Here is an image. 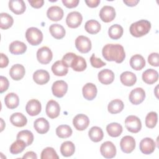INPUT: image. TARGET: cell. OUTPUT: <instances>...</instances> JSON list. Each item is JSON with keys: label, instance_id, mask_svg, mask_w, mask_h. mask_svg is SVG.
<instances>
[{"label": "cell", "instance_id": "obj_1", "mask_svg": "<svg viewBox=\"0 0 159 159\" xmlns=\"http://www.w3.org/2000/svg\"><path fill=\"white\" fill-rule=\"evenodd\" d=\"M102 54L107 61H114L117 63H122L125 58L124 47L120 44H106L102 48Z\"/></svg>", "mask_w": 159, "mask_h": 159}, {"label": "cell", "instance_id": "obj_2", "mask_svg": "<svg viewBox=\"0 0 159 159\" xmlns=\"http://www.w3.org/2000/svg\"><path fill=\"white\" fill-rule=\"evenodd\" d=\"M150 29V22L147 20L142 19L132 23L130 26L129 30L132 36L135 37H140L148 34Z\"/></svg>", "mask_w": 159, "mask_h": 159}, {"label": "cell", "instance_id": "obj_3", "mask_svg": "<svg viewBox=\"0 0 159 159\" xmlns=\"http://www.w3.org/2000/svg\"><path fill=\"white\" fill-rule=\"evenodd\" d=\"M27 42L32 45H39L43 40V34L40 30L36 27H30L25 32Z\"/></svg>", "mask_w": 159, "mask_h": 159}, {"label": "cell", "instance_id": "obj_4", "mask_svg": "<svg viewBox=\"0 0 159 159\" xmlns=\"http://www.w3.org/2000/svg\"><path fill=\"white\" fill-rule=\"evenodd\" d=\"M125 126L128 131L132 133H137L142 128V123L138 117L129 116L125 120Z\"/></svg>", "mask_w": 159, "mask_h": 159}, {"label": "cell", "instance_id": "obj_5", "mask_svg": "<svg viewBox=\"0 0 159 159\" xmlns=\"http://www.w3.org/2000/svg\"><path fill=\"white\" fill-rule=\"evenodd\" d=\"M75 47L81 53H86L91 49V42L88 37L80 35L75 40Z\"/></svg>", "mask_w": 159, "mask_h": 159}, {"label": "cell", "instance_id": "obj_6", "mask_svg": "<svg viewBox=\"0 0 159 159\" xmlns=\"http://www.w3.org/2000/svg\"><path fill=\"white\" fill-rule=\"evenodd\" d=\"M53 57V54L51 50L47 47H42L37 50V58L42 64L46 65L49 63Z\"/></svg>", "mask_w": 159, "mask_h": 159}, {"label": "cell", "instance_id": "obj_7", "mask_svg": "<svg viewBox=\"0 0 159 159\" xmlns=\"http://www.w3.org/2000/svg\"><path fill=\"white\" fill-rule=\"evenodd\" d=\"M83 20L82 15L77 11L70 12L66 18V23L70 28L75 29L78 27Z\"/></svg>", "mask_w": 159, "mask_h": 159}, {"label": "cell", "instance_id": "obj_8", "mask_svg": "<svg viewBox=\"0 0 159 159\" xmlns=\"http://www.w3.org/2000/svg\"><path fill=\"white\" fill-rule=\"evenodd\" d=\"M100 152L104 158H112L116 155V148L112 142L107 141L101 145Z\"/></svg>", "mask_w": 159, "mask_h": 159}, {"label": "cell", "instance_id": "obj_9", "mask_svg": "<svg viewBox=\"0 0 159 159\" xmlns=\"http://www.w3.org/2000/svg\"><path fill=\"white\" fill-rule=\"evenodd\" d=\"M145 98V92L142 88H136L131 91L129 99L130 102L134 105L142 103Z\"/></svg>", "mask_w": 159, "mask_h": 159}, {"label": "cell", "instance_id": "obj_10", "mask_svg": "<svg viewBox=\"0 0 159 159\" xmlns=\"http://www.w3.org/2000/svg\"><path fill=\"white\" fill-rule=\"evenodd\" d=\"M120 147L123 152L130 153L135 148V140L132 136H124L120 140Z\"/></svg>", "mask_w": 159, "mask_h": 159}, {"label": "cell", "instance_id": "obj_11", "mask_svg": "<svg viewBox=\"0 0 159 159\" xmlns=\"http://www.w3.org/2000/svg\"><path fill=\"white\" fill-rule=\"evenodd\" d=\"M53 94L57 98H62L66 93L68 90L67 83L63 80L55 81L52 86Z\"/></svg>", "mask_w": 159, "mask_h": 159}, {"label": "cell", "instance_id": "obj_12", "mask_svg": "<svg viewBox=\"0 0 159 159\" xmlns=\"http://www.w3.org/2000/svg\"><path fill=\"white\" fill-rule=\"evenodd\" d=\"M73 124L76 130L80 131L84 130L88 127L89 124V119L87 116L80 114L73 118Z\"/></svg>", "mask_w": 159, "mask_h": 159}, {"label": "cell", "instance_id": "obj_13", "mask_svg": "<svg viewBox=\"0 0 159 159\" xmlns=\"http://www.w3.org/2000/svg\"><path fill=\"white\" fill-rule=\"evenodd\" d=\"M156 144L154 140L149 137L143 139L139 144V148L140 151L146 155L151 154L155 149Z\"/></svg>", "mask_w": 159, "mask_h": 159}, {"label": "cell", "instance_id": "obj_14", "mask_svg": "<svg viewBox=\"0 0 159 159\" xmlns=\"http://www.w3.org/2000/svg\"><path fill=\"white\" fill-rule=\"evenodd\" d=\"M99 17L104 22H111L116 17V11L114 8L110 6H103L100 10Z\"/></svg>", "mask_w": 159, "mask_h": 159}, {"label": "cell", "instance_id": "obj_15", "mask_svg": "<svg viewBox=\"0 0 159 159\" xmlns=\"http://www.w3.org/2000/svg\"><path fill=\"white\" fill-rule=\"evenodd\" d=\"M45 111L48 117L51 119H55L60 114V105L57 101L54 100H50L47 104Z\"/></svg>", "mask_w": 159, "mask_h": 159}, {"label": "cell", "instance_id": "obj_16", "mask_svg": "<svg viewBox=\"0 0 159 159\" xmlns=\"http://www.w3.org/2000/svg\"><path fill=\"white\" fill-rule=\"evenodd\" d=\"M41 103L39 101L35 99H32L29 101L25 106L26 112L31 116L38 115L41 112Z\"/></svg>", "mask_w": 159, "mask_h": 159}, {"label": "cell", "instance_id": "obj_17", "mask_svg": "<svg viewBox=\"0 0 159 159\" xmlns=\"http://www.w3.org/2000/svg\"><path fill=\"white\" fill-rule=\"evenodd\" d=\"M47 16L52 21H58L63 17V11L59 6H53L48 9Z\"/></svg>", "mask_w": 159, "mask_h": 159}, {"label": "cell", "instance_id": "obj_18", "mask_svg": "<svg viewBox=\"0 0 159 159\" xmlns=\"http://www.w3.org/2000/svg\"><path fill=\"white\" fill-rule=\"evenodd\" d=\"M82 91L83 97L89 101L94 99L98 92L96 85L91 83H88L84 84V86L83 87Z\"/></svg>", "mask_w": 159, "mask_h": 159}, {"label": "cell", "instance_id": "obj_19", "mask_svg": "<svg viewBox=\"0 0 159 159\" xmlns=\"http://www.w3.org/2000/svg\"><path fill=\"white\" fill-rule=\"evenodd\" d=\"M33 80L38 84H45L48 82L50 75L46 70H38L33 74Z\"/></svg>", "mask_w": 159, "mask_h": 159}, {"label": "cell", "instance_id": "obj_20", "mask_svg": "<svg viewBox=\"0 0 159 159\" xmlns=\"http://www.w3.org/2000/svg\"><path fill=\"white\" fill-rule=\"evenodd\" d=\"M9 7L10 10L16 14H21L26 9V6L22 0H11L9 2Z\"/></svg>", "mask_w": 159, "mask_h": 159}, {"label": "cell", "instance_id": "obj_21", "mask_svg": "<svg viewBox=\"0 0 159 159\" xmlns=\"http://www.w3.org/2000/svg\"><path fill=\"white\" fill-rule=\"evenodd\" d=\"M25 73V68L20 64L14 65L9 70V75L11 77L16 81L21 80L24 76Z\"/></svg>", "mask_w": 159, "mask_h": 159}, {"label": "cell", "instance_id": "obj_22", "mask_svg": "<svg viewBox=\"0 0 159 159\" xmlns=\"http://www.w3.org/2000/svg\"><path fill=\"white\" fill-rule=\"evenodd\" d=\"M34 127L39 134H43L48 131L50 129V124L48 120L45 118L40 117L34 121Z\"/></svg>", "mask_w": 159, "mask_h": 159}, {"label": "cell", "instance_id": "obj_23", "mask_svg": "<svg viewBox=\"0 0 159 159\" xmlns=\"http://www.w3.org/2000/svg\"><path fill=\"white\" fill-rule=\"evenodd\" d=\"M98 80L103 84H109L114 80V74L111 70H102L98 73Z\"/></svg>", "mask_w": 159, "mask_h": 159}, {"label": "cell", "instance_id": "obj_24", "mask_svg": "<svg viewBox=\"0 0 159 159\" xmlns=\"http://www.w3.org/2000/svg\"><path fill=\"white\" fill-rule=\"evenodd\" d=\"M27 50L26 45L20 41L15 40L11 43L9 47V52L14 55H21Z\"/></svg>", "mask_w": 159, "mask_h": 159}, {"label": "cell", "instance_id": "obj_25", "mask_svg": "<svg viewBox=\"0 0 159 159\" xmlns=\"http://www.w3.org/2000/svg\"><path fill=\"white\" fill-rule=\"evenodd\" d=\"M158 79V72L152 68L145 70L142 73V80L143 81L148 84H152L157 81Z\"/></svg>", "mask_w": 159, "mask_h": 159}, {"label": "cell", "instance_id": "obj_26", "mask_svg": "<svg viewBox=\"0 0 159 159\" xmlns=\"http://www.w3.org/2000/svg\"><path fill=\"white\" fill-rule=\"evenodd\" d=\"M121 83L127 86H133L137 81L136 75L131 71H124L120 76Z\"/></svg>", "mask_w": 159, "mask_h": 159}, {"label": "cell", "instance_id": "obj_27", "mask_svg": "<svg viewBox=\"0 0 159 159\" xmlns=\"http://www.w3.org/2000/svg\"><path fill=\"white\" fill-rule=\"evenodd\" d=\"M130 65L135 70H141L145 66V60L141 55L136 54L130 58Z\"/></svg>", "mask_w": 159, "mask_h": 159}, {"label": "cell", "instance_id": "obj_28", "mask_svg": "<svg viewBox=\"0 0 159 159\" xmlns=\"http://www.w3.org/2000/svg\"><path fill=\"white\" fill-rule=\"evenodd\" d=\"M10 121L13 125L18 127H22L26 125L27 119L26 117L22 113L15 112L11 116Z\"/></svg>", "mask_w": 159, "mask_h": 159}, {"label": "cell", "instance_id": "obj_29", "mask_svg": "<svg viewBox=\"0 0 159 159\" xmlns=\"http://www.w3.org/2000/svg\"><path fill=\"white\" fill-rule=\"evenodd\" d=\"M52 71L56 76H65L68 71V67L63 63L62 61L58 60L55 62L52 66Z\"/></svg>", "mask_w": 159, "mask_h": 159}, {"label": "cell", "instance_id": "obj_30", "mask_svg": "<svg viewBox=\"0 0 159 159\" xmlns=\"http://www.w3.org/2000/svg\"><path fill=\"white\" fill-rule=\"evenodd\" d=\"M49 30L51 35L57 39H61L65 35V30L64 27L58 24H52L49 27Z\"/></svg>", "mask_w": 159, "mask_h": 159}, {"label": "cell", "instance_id": "obj_31", "mask_svg": "<svg viewBox=\"0 0 159 159\" xmlns=\"http://www.w3.org/2000/svg\"><path fill=\"white\" fill-rule=\"evenodd\" d=\"M4 102L7 108L12 109L16 108L19 106V99L16 93H10L6 96Z\"/></svg>", "mask_w": 159, "mask_h": 159}, {"label": "cell", "instance_id": "obj_32", "mask_svg": "<svg viewBox=\"0 0 159 159\" xmlns=\"http://www.w3.org/2000/svg\"><path fill=\"white\" fill-rule=\"evenodd\" d=\"M87 65L84 58L81 56L76 55L74 58L71 66L76 71H83L86 68Z\"/></svg>", "mask_w": 159, "mask_h": 159}, {"label": "cell", "instance_id": "obj_33", "mask_svg": "<svg viewBox=\"0 0 159 159\" xmlns=\"http://www.w3.org/2000/svg\"><path fill=\"white\" fill-rule=\"evenodd\" d=\"M75 151V146L71 141H65L60 147V152L63 156L68 157L73 155Z\"/></svg>", "mask_w": 159, "mask_h": 159}, {"label": "cell", "instance_id": "obj_34", "mask_svg": "<svg viewBox=\"0 0 159 159\" xmlns=\"http://www.w3.org/2000/svg\"><path fill=\"white\" fill-rule=\"evenodd\" d=\"M88 135L89 139L94 142H100L104 137V133L102 130L97 126H94L91 127L89 132Z\"/></svg>", "mask_w": 159, "mask_h": 159}, {"label": "cell", "instance_id": "obj_35", "mask_svg": "<svg viewBox=\"0 0 159 159\" xmlns=\"http://www.w3.org/2000/svg\"><path fill=\"white\" fill-rule=\"evenodd\" d=\"M124 107L123 102L119 99H116L111 101L107 106L108 111L111 114H117L120 112Z\"/></svg>", "mask_w": 159, "mask_h": 159}, {"label": "cell", "instance_id": "obj_36", "mask_svg": "<svg viewBox=\"0 0 159 159\" xmlns=\"http://www.w3.org/2000/svg\"><path fill=\"white\" fill-rule=\"evenodd\" d=\"M122 127L117 122H112L108 124L106 127V130L108 134L112 137H119L122 132Z\"/></svg>", "mask_w": 159, "mask_h": 159}, {"label": "cell", "instance_id": "obj_37", "mask_svg": "<svg viewBox=\"0 0 159 159\" xmlns=\"http://www.w3.org/2000/svg\"><path fill=\"white\" fill-rule=\"evenodd\" d=\"M101 24L96 20H88L84 25V29L87 32L90 34H98L101 30Z\"/></svg>", "mask_w": 159, "mask_h": 159}, {"label": "cell", "instance_id": "obj_38", "mask_svg": "<svg viewBox=\"0 0 159 159\" xmlns=\"http://www.w3.org/2000/svg\"><path fill=\"white\" fill-rule=\"evenodd\" d=\"M123 28L119 24L111 25L108 30V34L111 39L117 40L120 39L123 35Z\"/></svg>", "mask_w": 159, "mask_h": 159}, {"label": "cell", "instance_id": "obj_39", "mask_svg": "<svg viewBox=\"0 0 159 159\" xmlns=\"http://www.w3.org/2000/svg\"><path fill=\"white\" fill-rule=\"evenodd\" d=\"M14 22L13 18L7 13L0 14V27L2 29H7L11 27Z\"/></svg>", "mask_w": 159, "mask_h": 159}, {"label": "cell", "instance_id": "obj_40", "mask_svg": "<svg viewBox=\"0 0 159 159\" xmlns=\"http://www.w3.org/2000/svg\"><path fill=\"white\" fill-rule=\"evenodd\" d=\"M17 139L25 142L27 146L31 145L34 141V135L32 132L28 130H21L17 135Z\"/></svg>", "mask_w": 159, "mask_h": 159}, {"label": "cell", "instance_id": "obj_41", "mask_svg": "<svg viewBox=\"0 0 159 159\" xmlns=\"http://www.w3.org/2000/svg\"><path fill=\"white\" fill-rule=\"evenodd\" d=\"M56 134L61 139H66L72 134V129L68 125H60L56 129Z\"/></svg>", "mask_w": 159, "mask_h": 159}, {"label": "cell", "instance_id": "obj_42", "mask_svg": "<svg viewBox=\"0 0 159 159\" xmlns=\"http://www.w3.org/2000/svg\"><path fill=\"white\" fill-rule=\"evenodd\" d=\"M26 147L27 145L24 141L17 139L16 141H15L11 144L9 150L12 154L16 155L19 153H21Z\"/></svg>", "mask_w": 159, "mask_h": 159}, {"label": "cell", "instance_id": "obj_43", "mask_svg": "<svg viewBox=\"0 0 159 159\" xmlns=\"http://www.w3.org/2000/svg\"><path fill=\"white\" fill-rule=\"evenodd\" d=\"M158 116L157 113L155 112H149L145 117V125L148 128L152 129L154 128L157 123Z\"/></svg>", "mask_w": 159, "mask_h": 159}, {"label": "cell", "instance_id": "obj_44", "mask_svg": "<svg viewBox=\"0 0 159 159\" xmlns=\"http://www.w3.org/2000/svg\"><path fill=\"white\" fill-rule=\"evenodd\" d=\"M59 157L55 152V150L52 147H47L43 149L41 153L40 158L41 159H47L53 158L58 159Z\"/></svg>", "mask_w": 159, "mask_h": 159}, {"label": "cell", "instance_id": "obj_45", "mask_svg": "<svg viewBox=\"0 0 159 159\" xmlns=\"http://www.w3.org/2000/svg\"><path fill=\"white\" fill-rule=\"evenodd\" d=\"M90 62H91V65H92V66L96 68L102 67L106 65V63L105 62L102 61L100 58L96 57V56L94 53L92 54V55L90 58Z\"/></svg>", "mask_w": 159, "mask_h": 159}, {"label": "cell", "instance_id": "obj_46", "mask_svg": "<svg viewBox=\"0 0 159 159\" xmlns=\"http://www.w3.org/2000/svg\"><path fill=\"white\" fill-rule=\"evenodd\" d=\"M76 55L75 53H72V52L67 53L63 57L61 61L67 67H70L71 63Z\"/></svg>", "mask_w": 159, "mask_h": 159}, {"label": "cell", "instance_id": "obj_47", "mask_svg": "<svg viewBox=\"0 0 159 159\" xmlns=\"http://www.w3.org/2000/svg\"><path fill=\"white\" fill-rule=\"evenodd\" d=\"M148 63L154 66H158V53H152L148 57Z\"/></svg>", "mask_w": 159, "mask_h": 159}, {"label": "cell", "instance_id": "obj_48", "mask_svg": "<svg viewBox=\"0 0 159 159\" xmlns=\"http://www.w3.org/2000/svg\"><path fill=\"white\" fill-rule=\"evenodd\" d=\"M0 82H1V86H0V93H2L6 91L9 87V83L7 78L1 76H0Z\"/></svg>", "mask_w": 159, "mask_h": 159}, {"label": "cell", "instance_id": "obj_49", "mask_svg": "<svg viewBox=\"0 0 159 159\" xmlns=\"http://www.w3.org/2000/svg\"><path fill=\"white\" fill-rule=\"evenodd\" d=\"M62 2L68 8H73L78 6L79 0H62Z\"/></svg>", "mask_w": 159, "mask_h": 159}, {"label": "cell", "instance_id": "obj_50", "mask_svg": "<svg viewBox=\"0 0 159 159\" xmlns=\"http://www.w3.org/2000/svg\"><path fill=\"white\" fill-rule=\"evenodd\" d=\"M1 60H0V67L4 68L8 65L9 59L7 57L2 53H1Z\"/></svg>", "mask_w": 159, "mask_h": 159}, {"label": "cell", "instance_id": "obj_51", "mask_svg": "<svg viewBox=\"0 0 159 159\" xmlns=\"http://www.w3.org/2000/svg\"><path fill=\"white\" fill-rule=\"evenodd\" d=\"M28 2L30 3L32 7L34 8H40L41 7L44 3L43 0H37V1H32V0H28Z\"/></svg>", "mask_w": 159, "mask_h": 159}, {"label": "cell", "instance_id": "obj_52", "mask_svg": "<svg viewBox=\"0 0 159 159\" xmlns=\"http://www.w3.org/2000/svg\"><path fill=\"white\" fill-rule=\"evenodd\" d=\"M86 4L89 7H96L100 3V0H86Z\"/></svg>", "mask_w": 159, "mask_h": 159}, {"label": "cell", "instance_id": "obj_53", "mask_svg": "<svg viewBox=\"0 0 159 159\" xmlns=\"http://www.w3.org/2000/svg\"><path fill=\"white\" fill-rule=\"evenodd\" d=\"M23 158H32V159H37V156L36 155V153L34 152L30 151V152H26L24 156L22 157Z\"/></svg>", "mask_w": 159, "mask_h": 159}, {"label": "cell", "instance_id": "obj_54", "mask_svg": "<svg viewBox=\"0 0 159 159\" xmlns=\"http://www.w3.org/2000/svg\"><path fill=\"white\" fill-rule=\"evenodd\" d=\"M127 6H130V7H133V6H136L138 2H139V0H128V1H125V0H124L123 1Z\"/></svg>", "mask_w": 159, "mask_h": 159}]
</instances>
